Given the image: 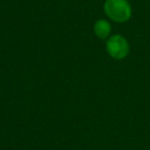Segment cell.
Segmentation results:
<instances>
[{
  "mask_svg": "<svg viewBox=\"0 0 150 150\" xmlns=\"http://www.w3.org/2000/svg\"><path fill=\"white\" fill-rule=\"evenodd\" d=\"M106 50L109 56L115 60H122L127 58L129 52V45L127 40L123 36L116 34L107 40Z\"/></svg>",
  "mask_w": 150,
  "mask_h": 150,
  "instance_id": "cell-2",
  "label": "cell"
},
{
  "mask_svg": "<svg viewBox=\"0 0 150 150\" xmlns=\"http://www.w3.org/2000/svg\"><path fill=\"white\" fill-rule=\"evenodd\" d=\"M95 33L101 39H105L109 36L111 32V25L108 21L106 20H99L96 24H95Z\"/></svg>",
  "mask_w": 150,
  "mask_h": 150,
  "instance_id": "cell-3",
  "label": "cell"
},
{
  "mask_svg": "<svg viewBox=\"0 0 150 150\" xmlns=\"http://www.w3.org/2000/svg\"><path fill=\"white\" fill-rule=\"evenodd\" d=\"M104 11L111 20L117 23L127 22L132 17V7L127 0H106Z\"/></svg>",
  "mask_w": 150,
  "mask_h": 150,
  "instance_id": "cell-1",
  "label": "cell"
}]
</instances>
